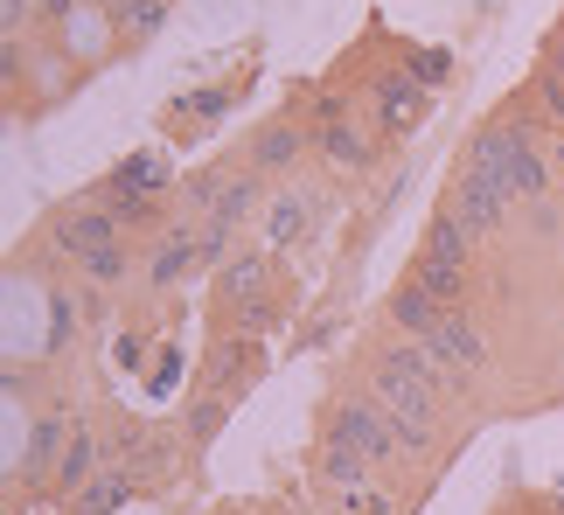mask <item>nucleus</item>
Wrapping results in <instances>:
<instances>
[{
  "mask_svg": "<svg viewBox=\"0 0 564 515\" xmlns=\"http://www.w3.org/2000/svg\"><path fill=\"white\" fill-rule=\"evenodd\" d=\"M467 167H488V175H502L509 196H544V182H551V167H544V154H536V140H530L523 119L488 125V133L474 140V161H467Z\"/></svg>",
  "mask_w": 564,
  "mask_h": 515,
  "instance_id": "1",
  "label": "nucleus"
},
{
  "mask_svg": "<svg viewBox=\"0 0 564 515\" xmlns=\"http://www.w3.org/2000/svg\"><path fill=\"white\" fill-rule=\"evenodd\" d=\"M432 383H419L411 370H398V362H377V404L390 412V425H398V446L404 453H425L432 446Z\"/></svg>",
  "mask_w": 564,
  "mask_h": 515,
  "instance_id": "2",
  "label": "nucleus"
},
{
  "mask_svg": "<svg viewBox=\"0 0 564 515\" xmlns=\"http://www.w3.org/2000/svg\"><path fill=\"white\" fill-rule=\"evenodd\" d=\"M328 439H335V446H349V453H362L370 467L390 460V453H404V446H398V425H390L383 404H341L335 425H328Z\"/></svg>",
  "mask_w": 564,
  "mask_h": 515,
  "instance_id": "3",
  "label": "nucleus"
},
{
  "mask_svg": "<svg viewBox=\"0 0 564 515\" xmlns=\"http://www.w3.org/2000/svg\"><path fill=\"white\" fill-rule=\"evenodd\" d=\"M509 202H516V196H509V182H502V175H488V167H467L460 188H453V217H460L474 238H488V230L509 217Z\"/></svg>",
  "mask_w": 564,
  "mask_h": 515,
  "instance_id": "4",
  "label": "nucleus"
},
{
  "mask_svg": "<svg viewBox=\"0 0 564 515\" xmlns=\"http://www.w3.org/2000/svg\"><path fill=\"white\" fill-rule=\"evenodd\" d=\"M425 349H432V362H440L446 376H467V370H481V362H488L481 335H474V320H467L460 307H446V320L432 328V341H425Z\"/></svg>",
  "mask_w": 564,
  "mask_h": 515,
  "instance_id": "5",
  "label": "nucleus"
},
{
  "mask_svg": "<svg viewBox=\"0 0 564 515\" xmlns=\"http://www.w3.org/2000/svg\"><path fill=\"white\" fill-rule=\"evenodd\" d=\"M56 244L63 258H91L105 244H119V217L112 209H70V217H56Z\"/></svg>",
  "mask_w": 564,
  "mask_h": 515,
  "instance_id": "6",
  "label": "nucleus"
},
{
  "mask_svg": "<svg viewBox=\"0 0 564 515\" xmlns=\"http://www.w3.org/2000/svg\"><path fill=\"white\" fill-rule=\"evenodd\" d=\"M419 112H425L419 77H383V84H377V119H383V133H404Z\"/></svg>",
  "mask_w": 564,
  "mask_h": 515,
  "instance_id": "7",
  "label": "nucleus"
},
{
  "mask_svg": "<svg viewBox=\"0 0 564 515\" xmlns=\"http://www.w3.org/2000/svg\"><path fill=\"white\" fill-rule=\"evenodd\" d=\"M390 320H398V328L411 335V341H432V328H440L446 320V299H432L419 278H411V286L398 293V307H390Z\"/></svg>",
  "mask_w": 564,
  "mask_h": 515,
  "instance_id": "8",
  "label": "nucleus"
},
{
  "mask_svg": "<svg viewBox=\"0 0 564 515\" xmlns=\"http://www.w3.org/2000/svg\"><path fill=\"white\" fill-rule=\"evenodd\" d=\"M167 182V161L161 154H133L112 167V182H105V196H154V188Z\"/></svg>",
  "mask_w": 564,
  "mask_h": 515,
  "instance_id": "9",
  "label": "nucleus"
},
{
  "mask_svg": "<svg viewBox=\"0 0 564 515\" xmlns=\"http://www.w3.org/2000/svg\"><path fill=\"white\" fill-rule=\"evenodd\" d=\"M425 258H446V265H467L474 258V230L453 217V209H440L432 217V230H425Z\"/></svg>",
  "mask_w": 564,
  "mask_h": 515,
  "instance_id": "10",
  "label": "nucleus"
},
{
  "mask_svg": "<svg viewBox=\"0 0 564 515\" xmlns=\"http://www.w3.org/2000/svg\"><path fill=\"white\" fill-rule=\"evenodd\" d=\"M265 293V258H230L224 265V307H251V299Z\"/></svg>",
  "mask_w": 564,
  "mask_h": 515,
  "instance_id": "11",
  "label": "nucleus"
},
{
  "mask_svg": "<svg viewBox=\"0 0 564 515\" xmlns=\"http://www.w3.org/2000/svg\"><path fill=\"white\" fill-rule=\"evenodd\" d=\"M63 446H70V418H35V439H29V474H56Z\"/></svg>",
  "mask_w": 564,
  "mask_h": 515,
  "instance_id": "12",
  "label": "nucleus"
},
{
  "mask_svg": "<svg viewBox=\"0 0 564 515\" xmlns=\"http://www.w3.org/2000/svg\"><path fill=\"white\" fill-rule=\"evenodd\" d=\"M307 202H314V196H300V188L272 196V209H265V244H293L300 223H307Z\"/></svg>",
  "mask_w": 564,
  "mask_h": 515,
  "instance_id": "13",
  "label": "nucleus"
},
{
  "mask_svg": "<svg viewBox=\"0 0 564 515\" xmlns=\"http://www.w3.org/2000/svg\"><path fill=\"white\" fill-rule=\"evenodd\" d=\"M321 474H328L335 487H341V495H349V487H370V460H362V453H349V446H321Z\"/></svg>",
  "mask_w": 564,
  "mask_h": 515,
  "instance_id": "14",
  "label": "nucleus"
},
{
  "mask_svg": "<svg viewBox=\"0 0 564 515\" xmlns=\"http://www.w3.org/2000/svg\"><path fill=\"white\" fill-rule=\"evenodd\" d=\"M91 467H98V439L77 425L70 446H63V460H56V481H63V487H84V481H91Z\"/></svg>",
  "mask_w": 564,
  "mask_h": 515,
  "instance_id": "15",
  "label": "nucleus"
},
{
  "mask_svg": "<svg viewBox=\"0 0 564 515\" xmlns=\"http://www.w3.org/2000/svg\"><path fill=\"white\" fill-rule=\"evenodd\" d=\"M188 265H203V251H195V230H188V238H167V244H161V258L147 265V278H154V286H175Z\"/></svg>",
  "mask_w": 564,
  "mask_h": 515,
  "instance_id": "16",
  "label": "nucleus"
},
{
  "mask_svg": "<svg viewBox=\"0 0 564 515\" xmlns=\"http://www.w3.org/2000/svg\"><path fill=\"white\" fill-rule=\"evenodd\" d=\"M419 286L446 307H460V286H467V265H446V258H419Z\"/></svg>",
  "mask_w": 564,
  "mask_h": 515,
  "instance_id": "17",
  "label": "nucleus"
},
{
  "mask_svg": "<svg viewBox=\"0 0 564 515\" xmlns=\"http://www.w3.org/2000/svg\"><path fill=\"white\" fill-rule=\"evenodd\" d=\"M251 202H258V182H251V175H230V182H224V196H216V202H209V217L237 230V223H245V217H251Z\"/></svg>",
  "mask_w": 564,
  "mask_h": 515,
  "instance_id": "18",
  "label": "nucleus"
},
{
  "mask_svg": "<svg viewBox=\"0 0 564 515\" xmlns=\"http://www.w3.org/2000/svg\"><path fill=\"white\" fill-rule=\"evenodd\" d=\"M293 154H300V133H293V125H265V133H258V167H265V175L293 167Z\"/></svg>",
  "mask_w": 564,
  "mask_h": 515,
  "instance_id": "19",
  "label": "nucleus"
},
{
  "mask_svg": "<svg viewBox=\"0 0 564 515\" xmlns=\"http://www.w3.org/2000/svg\"><path fill=\"white\" fill-rule=\"evenodd\" d=\"M321 146H328V161H341V167L370 161V140H362L356 125H341V119H328V133H321Z\"/></svg>",
  "mask_w": 564,
  "mask_h": 515,
  "instance_id": "20",
  "label": "nucleus"
},
{
  "mask_svg": "<svg viewBox=\"0 0 564 515\" xmlns=\"http://www.w3.org/2000/svg\"><path fill=\"white\" fill-rule=\"evenodd\" d=\"M251 370H258V349H251V341H224V349H216V370H209V376H216V383H245Z\"/></svg>",
  "mask_w": 564,
  "mask_h": 515,
  "instance_id": "21",
  "label": "nucleus"
},
{
  "mask_svg": "<svg viewBox=\"0 0 564 515\" xmlns=\"http://www.w3.org/2000/svg\"><path fill=\"white\" fill-rule=\"evenodd\" d=\"M119 21H126V35H154L161 21H167V0H112Z\"/></svg>",
  "mask_w": 564,
  "mask_h": 515,
  "instance_id": "22",
  "label": "nucleus"
},
{
  "mask_svg": "<svg viewBox=\"0 0 564 515\" xmlns=\"http://www.w3.org/2000/svg\"><path fill=\"white\" fill-rule=\"evenodd\" d=\"M133 495V474H98V487H84V515H105Z\"/></svg>",
  "mask_w": 564,
  "mask_h": 515,
  "instance_id": "23",
  "label": "nucleus"
},
{
  "mask_svg": "<svg viewBox=\"0 0 564 515\" xmlns=\"http://www.w3.org/2000/svg\"><path fill=\"white\" fill-rule=\"evenodd\" d=\"M77 265L91 272V278H119V272H126V251H119V244H105V251H91V258H77Z\"/></svg>",
  "mask_w": 564,
  "mask_h": 515,
  "instance_id": "24",
  "label": "nucleus"
},
{
  "mask_svg": "<svg viewBox=\"0 0 564 515\" xmlns=\"http://www.w3.org/2000/svg\"><path fill=\"white\" fill-rule=\"evenodd\" d=\"M536 105H544V119H564V77L544 70V84H536Z\"/></svg>",
  "mask_w": 564,
  "mask_h": 515,
  "instance_id": "25",
  "label": "nucleus"
},
{
  "mask_svg": "<svg viewBox=\"0 0 564 515\" xmlns=\"http://www.w3.org/2000/svg\"><path fill=\"white\" fill-rule=\"evenodd\" d=\"M349 515H390V502L377 487H349Z\"/></svg>",
  "mask_w": 564,
  "mask_h": 515,
  "instance_id": "26",
  "label": "nucleus"
},
{
  "mask_svg": "<svg viewBox=\"0 0 564 515\" xmlns=\"http://www.w3.org/2000/svg\"><path fill=\"white\" fill-rule=\"evenodd\" d=\"M0 21H8V42H14V29L29 21V0H0Z\"/></svg>",
  "mask_w": 564,
  "mask_h": 515,
  "instance_id": "27",
  "label": "nucleus"
},
{
  "mask_svg": "<svg viewBox=\"0 0 564 515\" xmlns=\"http://www.w3.org/2000/svg\"><path fill=\"white\" fill-rule=\"evenodd\" d=\"M42 14H70V8H84V0H35Z\"/></svg>",
  "mask_w": 564,
  "mask_h": 515,
  "instance_id": "28",
  "label": "nucleus"
},
{
  "mask_svg": "<svg viewBox=\"0 0 564 515\" xmlns=\"http://www.w3.org/2000/svg\"><path fill=\"white\" fill-rule=\"evenodd\" d=\"M557 161H564V140H557Z\"/></svg>",
  "mask_w": 564,
  "mask_h": 515,
  "instance_id": "29",
  "label": "nucleus"
}]
</instances>
